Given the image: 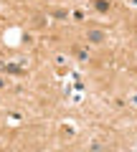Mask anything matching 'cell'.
I'll return each instance as SVG.
<instances>
[{"mask_svg":"<svg viewBox=\"0 0 137 152\" xmlns=\"http://www.w3.org/2000/svg\"><path fill=\"white\" fill-rule=\"evenodd\" d=\"M66 15H69L66 10H53V18H66Z\"/></svg>","mask_w":137,"mask_h":152,"instance_id":"obj_4","label":"cell"},{"mask_svg":"<svg viewBox=\"0 0 137 152\" xmlns=\"http://www.w3.org/2000/svg\"><path fill=\"white\" fill-rule=\"evenodd\" d=\"M0 86H5V81H3V79H0Z\"/></svg>","mask_w":137,"mask_h":152,"instance_id":"obj_5","label":"cell"},{"mask_svg":"<svg viewBox=\"0 0 137 152\" xmlns=\"http://www.w3.org/2000/svg\"><path fill=\"white\" fill-rule=\"evenodd\" d=\"M97 10L99 13H107V10H109V0H97Z\"/></svg>","mask_w":137,"mask_h":152,"instance_id":"obj_3","label":"cell"},{"mask_svg":"<svg viewBox=\"0 0 137 152\" xmlns=\"http://www.w3.org/2000/svg\"><path fill=\"white\" fill-rule=\"evenodd\" d=\"M102 38H104V33H99V31L89 33V41H92V43H102Z\"/></svg>","mask_w":137,"mask_h":152,"instance_id":"obj_2","label":"cell"},{"mask_svg":"<svg viewBox=\"0 0 137 152\" xmlns=\"http://www.w3.org/2000/svg\"><path fill=\"white\" fill-rule=\"evenodd\" d=\"M0 71H8V74H23V66H13V64H3V61H0Z\"/></svg>","mask_w":137,"mask_h":152,"instance_id":"obj_1","label":"cell"}]
</instances>
